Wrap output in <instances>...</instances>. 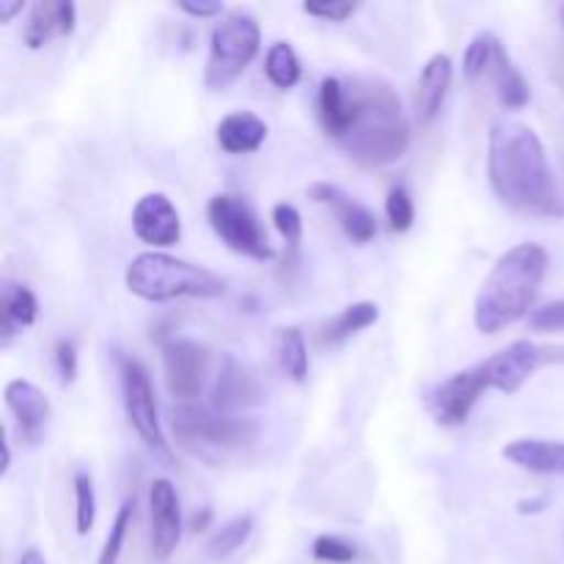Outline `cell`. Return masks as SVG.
<instances>
[{
  "instance_id": "1",
  "label": "cell",
  "mask_w": 564,
  "mask_h": 564,
  "mask_svg": "<svg viewBox=\"0 0 564 564\" xmlns=\"http://www.w3.org/2000/svg\"><path fill=\"white\" fill-rule=\"evenodd\" d=\"M317 119L325 135L364 169L397 163L411 143L400 97L380 77H325L317 94Z\"/></svg>"
},
{
  "instance_id": "2",
  "label": "cell",
  "mask_w": 564,
  "mask_h": 564,
  "mask_svg": "<svg viewBox=\"0 0 564 564\" xmlns=\"http://www.w3.org/2000/svg\"><path fill=\"white\" fill-rule=\"evenodd\" d=\"M488 180L501 204L523 215L564 218L549 154L538 132L521 121H496L488 138Z\"/></svg>"
},
{
  "instance_id": "3",
  "label": "cell",
  "mask_w": 564,
  "mask_h": 564,
  "mask_svg": "<svg viewBox=\"0 0 564 564\" xmlns=\"http://www.w3.org/2000/svg\"><path fill=\"white\" fill-rule=\"evenodd\" d=\"M549 268V251L538 242H521V246L501 253L499 262L494 264L488 279L479 286L477 303H474V325H477V330L499 334L507 325L532 314Z\"/></svg>"
},
{
  "instance_id": "4",
  "label": "cell",
  "mask_w": 564,
  "mask_h": 564,
  "mask_svg": "<svg viewBox=\"0 0 564 564\" xmlns=\"http://www.w3.org/2000/svg\"><path fill=\"white\" fill-rule=\"evenodd\" d=\"M127 290L149 303H169L180 297H220L226 281L213 270L198 268L163 251L138 253L124 273Z\"/></svg>"
},
{
  "instance_id": "5",
  "label": "cell",
  "mask_w": 564,
  "mask_h": 564,
  "mask_svg": "<svg viewBox=\"0 0 564 564\" xmlns=\"http://www.w3.org/2000/svg\"><path fill=\"white\" fill-rule=\"evenodd\" d=\"M259 44H262V31L251 11L235 9L226 11L213 28L209 36L207 69H204V83L213 91L229 88L242 72L257 58Z\"/></svg>"
},
{
  "instance_id": "6",
  "label": "cell",
  "mask_w": 564,
  "mask_h": 564,
  "mask_svg": "<svg viewBox=\"0 0 564 564\" xmlns=\"http://www.w3.org/2000/svg\"><path fill=\"white\" fill-rule=\"evenodd\" d=\"M171 427L180 444L193 455L213 457L218 452H235L257 441V422L242 416H226L213 408L176 405L171 411Z\"/></svg>"
},
{
  "instance_id": "7",
  "label": "cell",
  "mask_w": 564,
  "mask_h": 564,
  "mask_svg": "<svg viewBox=\"0 0 564 564\" xmlns=\"http://www.w3.org/2000/svg\"><path fill=\"white\" fill-rule=\"evenodd\" d=\"M207 218L215 235L224 240V246L240 257L257 259V262L275 257L273 246L268 242V235L259 224V215L253 213L246 198L235 196V193H218V196L209 198Z\"/></svg>"
},
{
  "instance_id": "8",
  "label": "cell",
  "mask_w": 564,
  "mask_h": 564,
  "mask_svg": "<svg viewBox=\"0 0 564 564\" xmlns=\"http://www.w3.org/2000/svg\"><path fill=\"white\" fill-rule=\"evenodd\" d=\"M121 391H124V411L130 419V427L135 430L149 452L171 463V449L163 427H160L152 383H149L147 369L135 358H121Z\"/></svg>"
},
{
  "instance_id": "9",
  "label": "cell",
  "mask_w": 564,
  "mask_h": 564,
  "mask_svg": "<svg viewBox=\"0 0 564 564\" xmlns=\"http://www.w3.org/2000/svg\"><path fill=\"white\" fill-rule=\"evenodd\" d=\"M488 389H494V386H490L488 369H485L482 361L477 367H468L463 372H455L452 378L441 380L427 394V408L438 424L460 427V424L468 422L474 405H477L479 397Z\"/></svg>"
},
{
  "instance_id": "10",
  "label": "cell",
  "mask_w": 564,
  "mask_h": 564,
  "mask_svg": "<svg viewBox=\"0 0 564 564\" xmlns=\"http://www.w3.org/2000/svg\"><path fill=\"white\" fill-rule=\"evenodd\" d=\"M209 372L207 345L193 339H171L163 345V380L169 394L182 405L202 397Z\"/></svg>"
},
{
  "instance_id": "11",
  "label": "cell",
  "mask_w": 564,
  "mask_h": 564,
  "mask_svg": "<svg viewBox=\"0 0 564 564\" xmlns=\"http://www.w3.org/2000/svg\"><path fill=\"white\" fill-rule=\"evenodd\" d=\"M549 367V347L532 339H518L485 361L490 386L501 394H516L538 369Z\"/></svg>"
},
{
  "instance_id": "12",
  "label": "cell",
  "mask_w": 564,
  "mask_h": 564,
  "mask_svg": "<svg viewBox=\"0 0 564 564\" xmlns=\"http://www.w3.org/2000/svg\"><path fill=\"white\" fill-rule=\"evenodd\" d=\"M6 408L14 416L17 435L22 444L39 446L47 441L50 422H53V405H50L47 394L31 380H11L6 386Z\"/></svg>"
},
{
  "instance_id": "13",
  "label": "cell",
  "mask_w": 564,
  "mask_h": 564,
  "mask_svg": "<svg viewBox=\"0 0 564 564\" xmlns=\"http://www.w3.org/2000/svg\"><path fill=\"white\" fill-rule=\"evenodd\" d=\"M149 523H152V556L165 562L182 540V505L174 485L163 477L149 485Z\"/></svg>"
},
{
  "instance_id": "14",
  "label": "cell",
  "mask_w": 564,
  "mask_h": 564,
  "mask_svg": "<svg viewBox=\"0 0 564 564\" xmlns=\"http://www.w3.org/2000/svg\"><path fill=\"white\" fill-rule=\"evenodd\" d=\"M132 231L141 242L158 248H171L182 240V220L174 202L165 193H147L132 207Z\"/></svg>"
},
{
  "instance_id": "15",
  "label": "cell",
  "mask_w": 564,
  "mask_h": 564,
  "mask_svg": "<svg viewBox=\"0 0 564 564\" xmlns=\"http://www.w3.org/2000/svg\"><path fill=\"white\" fill-rule=\"evenodd\" d=\"M308 196L336 215L347 240L356 242V246H367L369 240H375V235H378V218H375V213L364 207L361 202H356L352 196H347L341 187L330 185V182H314L308 187Z\"/></svg>"
},
{
  "instance_id": "16",
  "label": "cell",
  "mask_w": 564,
  "mask_h": 564,
  "mask_svg": "<svg viewBox=\"0 0 564 564\" xmlns=\"http://www.w3.org/2000/svg\"><path fill=\"white\" fill-rule=\"evenodd\" d=\"M259 402H262V389H259L257 378L237 358L226 356L213 389V411L237 416L240 411H248Z\"/></svg>"
},
{
  "instance_id": "17",
  "label": "cell",
  "mask_w": 564,
  "mask_h": 564,
  "mask_svg": "<svg viewBox=\"0 0 564 564\" xmlns=\"http://www.w3.org/2000/svg\"><path fill=\"white\" fill-rule=\"evenodd\" d=\"M452 77H455V69H452V58L446 53H435L424 64L416 83V97H413V113H416V121L422 127L433 124L438 119L446 94L452 88Z\"/></svg>"
},
{
  "instance_id": "18",
  "label": "cell",
  "mask_w": 564,
  "mask_h": 564,
  "mask_svg": "<svg viewBox=\"0 0 564 564\" xmlns=\"http://www.w3.org/2000/svg\"><path fill=\"white\" fill-rule=\"evenodd\" d=\"M77 25V9L72 0H39L33 3L22 42L31 50H42L58 36H72Z\"/></svg>"
},
{
  "instance_id": "19",
  "label": "cell",
  "mask_w": 564,
  "mask_h": 564,
  "mask_svg": "<svg viewBox=\"0 0 564 564\" xmlns=\"http://www.w3.org/2000/svg\"><path fill=\"white\" fill-rule=\"evenodd\" d=\"M501 455L512 466L540 474V477H560V474H564V441L518 438L507 444Z\"/></svg>"
},
{
  "instance_id": "20",
  "label": "cell",
  "mask_w": 564,
  "mask_h": 564,
  "mask_svg": "<svg viewBox=\"0 0 564 564\" xmlns=\"http://www.w3.org/2000/svg\"><path fill=\"white\" fill-rule=\"evenodd\" d=\"M39 317V301L25 284L6 281L0 292V345L9 347L17 334L31 328Z\"/></svg>"
},
{
  "instance_id": "21",
  "label": "cell",
  "mask_w": 564,
  "mask_h": 564,
  "mask_svg": "<svg viewBox=\"0 0 564 564\" xmlns=\"http://www.w3.org/2000/svg\"><path fill=\"white\" fill-rule=\"evenodd\" d=\"M215 138L226 154H251L268 138V124L251 110H235L218 121Z\"/></svg>"
},
{
  "instance_id": "22",
  "label": "cell",
  "mask_w": 564,
  "mask_h": 564,
  "mask_svg": "<svg viewBox=\"0 0 564 564\" xmlns=\"http://www.w3.org/2000/svg\"><path fill=\"white\" fill-rule=\"evenodd\" d=\"M488 77L494 80L496 94H499V102L505 105V108H510V110L527 108L529 99H532V88H529L527 77L521 75V69L512 64V58H510V53L505 50V44L496 50V58H494V64H490Z\"/></svg>"
},
{
  "instance_id": "23",
  "label": "cell",
  "mask_w": 564,
  "mask_h": 564,
  "mask_svg": "<svg viewBox=\"0 0 564 564\" xmlns=\"http://www.w3.org/2000/svg\"><path fill=\"white\" fill-rule=\"evenodd\" d=\"M378 319H380L378 303H372V301L350 303L347 308H341V314L334 319V323L325 325L323 341H325V345L336 347V345H341V341L350 339V336L367 330L369 325H375Z\"/></svg>"
},
{
  "instance_id": "24",
  "label": "cell",
  "mask_w": 564,
  "mask_h": 564,
  "mask_svg": "<svg viewBox=\"0 0 564 564\" xmlns=\"http://www.w3.org/2000/svg\"><path fill=\"white\" fill-rule=\"evenodd\" d=\"M275 358H279L281 372L295 383H303L308 378V347L303 339L301 328H281L275 336Z\"/></svg>"
},
{
  "instance_id": "25",
  "label": "cell",
  "mask_w": 564,
  "mask_h": 564,
  "mask_svg": "<svg viewBox=\"0 0 564 564\" xmlns=\"http://www.w3.org/2000/svg\"><path fill=\"white\" fill-rule=\"evenodd\" d=\"M264 75H268V80L273 83L275 88H281V91L297 86V80H301V58H297V53L292 50V44H270L268 55H264Z\"/></svg>"
},
{
  "instance_id": "26",
  "label": "cell",
  "mask_w": 564,
  "mask_h": 564,
  "mask_svg": "<svg viewBox=\"0 0 564 564\" xmlns=\"http://www.w3.org/2000/svg\"><path fill=\"white\" fill-rule=\"evenodd\" d=\"M501 47V39L496 33L482 31L468 42L466 55H463V75L468 83H477L482 77H488L490 64L496 58V50Z\"/></svg>"
},
{
  "instance_id": "27",
  "label": "cell",
  "mask_w": 564,
  "mask_h": 564,
  "mask_svg": "<svg viewBox=\"0 0 564 564\" xmlns=\"http://www.w3.org/2000/svg\"><path fill=\"white\" fill-rule=\"evenodd\" d=\"M253 532V518L251 516H237L231 521H226L218 532L213 534V540L207 543L209 560H226L235 551H240L248 543Z\"/></svg>"
},
{
  "instance_id": "28",
  "label": "cell",
  "mask_w": 564,
  "mask_h": 564,
  "mask_svg": "<svg viewBox=\"0 0 564 564\" xmlns=\"http://www.w3.org/2000/svg\"><path fill=\"white\" fill-rule=\"evenodd\" d=\"M72 488H75V529L80 538H86L97 521V494H94L91 474L77 471Z\"/></svg>"
},
{
  "instance_id": "29",
  "label": "cell",
  "mask_w": 564,
  "mask_h": 564,
  "mask_svg": "<svg viewBox=\"0 0 564 564\" xmlns=\"http://www.w3.org/2000/svg\"><path fill=\"white\" fill-rule=\"evenodd\" d=\"M132 516H135V501L127 499L124 505L119 507V512H116V521H113V527H110L108 538H105L102 554H99L97 564H116V562H119L121 549H124L127 532L132 529Z\"/></svg>"
},
{
  "instance_id": "30",
  "label": "cell",
  "mask_w": 564,
  "mask_h": 564,
  "mask_svg": "<svg viewBox=\"0 0 564 564\" xmlns=\"http://www.w3.org/2000/svg\"><path fill=\"white\" fill-rule=\"evenodd\" d=\"M386 218H389L391 231H408L416 220V207L405 185H394L386 196Z\"/></svg>"
},
{
  "instance_id": "31",
  "label": "cell",
  "mask_w": 564,
  "mask_h": 564,
  "mask_svg": "<svg viewBox=\"0 0 564 564\" xmlns=\"http://www.w3.org/2000/svg\"><path fill=\"white\" fill-rule=\"evenodd\" d=\"M314 560L328 562V564H352L358 560V549L352 543H347L345 538H336V534H319L312 545Z\"/></svg>"
},
{
  "instance_id": "32",
  "label": "cell",
  "mask_w": 564,
  "mask_h": 564,
  "mask_svg": "<svg viewBox=\"0 0 564 564\" xmlns=\"http://www.w3.org/2000/svg\"><path fill=\"white\" fill-rule=\"evenodd\" d=\"M358 9H361L358 0H308V3H303V11L308 17H319V20L328 22L350 20Z\"/></svg>"
},
{
  "instance_id": "33",
  "label": "cell",
  "mask_w": 564,
  "mask_h": 564,
  "mask_svg": "<svg viewBox=\"0 0 564 564\" xmlns=\"http://www.w3.org/2000/svg\"><path fill=\"white\" fill-rule=\"evenodd\" d=\"M529 328L538 334H562L564 330V297L562 301L545 303L529 314Z\"/></svg>"
},
{
  "instance_id": "34",
  "label": "cell",
  "mask_w": 564,
  "mask_h": 564,
  "mask_svg": "<svg viewBox=\"0 0 564 564\" xmlns=\"http://www.w3.org/2000/svg\"><path fill=\"white\" fill-rule=\"evenodd\" d=\"M273 224L279 229V235L290 242V248H297V242L303 237V218L292 204H275Z\"/></svg>"
},
{
  "instance_id": "35",
  "label": "cell",
  "mask_w": 564,
  "mask_h": 564,
  "mask_svg": "<svg viewBox=\"0 0 564 564\" xmlns=\"http://www.w3.org/2000/svg\"><path fill=\"white\" fill-rule=\"evenodd\" d=\"M53 367L61 386H72L77 380V350L72 339H61L53 350Z\"/></svg>"
},
{
  "instance_id": "36",
  "label": "cell",
  "mask_w": 564,
  "mask_h": 564,
  "mask_svg": "<svg viewBox=\"0 0 564 564\" xmlns=\"http://www.w3.org/2000/svg\"><path fill=\"white\" fill-rule=\"evenodd\" d=\"M176 9L185 11V14L196 17V20H209V17L224 14V6L218 0H180Z\"/></svg>"
},
{
  "instance_id": "37",
  "label": "cell",
  "mask_w": 564,
  "mask_h": 564,
  "mask_svg": "<svg viewBox=\"0 0 564 564\" xmlns=\"http://www.w3.org/2000/svg\"><path fill=\"white\" fill-rule=\"evenodd\" d=\"M209 521H213V510H209V507H202V510H198L196 516L191 518V532H193V534L207 532Z\"/></svg>"
},
{
  "instance_id": "38",
  "label": "cell",
  "mask_w": 564,
  "mask_h": 564,
  "mask_svg": "<svg viewBox=\"0 0 564 564\" xmlns=\"http://www.w3.org/2000/svg\"><path fill=\"white\" fill-rule=\"evenodd\" d=\"M22 9H25L22 0H0V22H3V25L6 22H11Z\"/></svg>"
},
{
  "instance_id": "39",
  "label": "cell",
  "mask_w": 564,
  "mask_h": 564,
  "mask_svg": "<svg viewBox=\"0 0 564 564\" xmlns=\"http://www.w3.org/2000/svg\"><path fill=\"white\" fill-rule=\"evenodd\" d=\"M545 505H549V496H540V499H532V501L527 499L518 505V512H521V516H534V512H543Z\"/></svg>"
},
{
  "instance_id": "40",
  "label": "cell",
  "mask_w": 564,
  "mask_h": 564,
  "mask_svg": "<svg viewBox=\"0 0 564 564\" xmlns=\"http://www.w3.org/2000/svg\"><path fill=\"white\" fill-rule=\"evenodd\" d=\"M17 564H47V562H44L42 551H39V549H28V551H22L20 562H17Z\"/></svg>"
},
{
  "instance_id": "41",
  "label": "cell",
  "mask_w": 564,
  "mask_h": 564,
  "mask_svg": "<svg viewBox=\"0 0 564 564\" xmlns=\"http://www.w3.org/2000/svg\"><path fill=\"white\" fill-rule=\"evenodd\" d=\"M11 468V449H9V441L3 438V466H0V477H6Z\"/></svg>"
},
{
  "instance_id": "42",
  "label": "cell",
  "mask_w": 564,
  "mask_h": 564,
  "mask_svg": "<svg viewBox=\"0 0 564 564\" xmlns=\"http://www.w3.org/2000/svg\"><path fill=\"white\" fill-rule=\"evenodd\" d=\"M562 20H564V9H562Z\"/></svg>"
}]
</instances>
